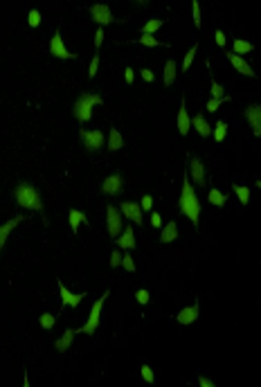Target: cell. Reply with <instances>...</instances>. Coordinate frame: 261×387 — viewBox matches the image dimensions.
Returning <instances> with one entry per match:
<instances>
[{"label":"cell","instance_id":"obj_12","mask_svg":"<svg viewBox=\"0 0 261 387\" xmlns=\"http://www.w3.org/2000/svg\"><path fill=\"white\" fill-rule=\"evenodd\" d=\"M115 245L117 248H122V250H128V252H133L135 250V230L128 225V228H122V232L115 237Z\"/></svg>","mask_w":261,"mask_h":387},{"label":"cell","instance_id":"obj_9","mask_svg":"<svg viewBox=\"0 0 261 387\" xmlns=\"http://www.w3.org/2000/svg\"><path fill=\"white\" fill-rule=\"evenodd\" d=\"M119 212H122L124 218H128L131 223H135V225H142V207H140V203L135 201H124L122 207H119Z\"/></svg>","mask_w":261,"mask_h":387},{"label":"cell","instance_id":"obj_33","mask_svg":"<svg viewBox=\"0 0 261 387\" xmlns=\"http://www.w3.org/2000/svg\"><path fill=\"white\" fill-rule=\"evenodd\" d=\"M126 272H135V261L133 257H131V252H126V255H122V264H119Z\"/></svg>","mask_w":261,"mask_h":387},{"label":"cell","instance_id":"obj_20","mask_svg":"<svg viewBox=\"0 0 261 387\" xmlns=\"http://www.w3.org/2000/svg\"><path fill=\"white\" fill-rule=\"evenodd\" d=\"M21 221H23L21 216H14L11 221H7V223H2V225H0V252H2V248H5V243H7V237H9V234L16 230V225Z\"/></svg>","mask_w":261,"mask_h":387},{"label":"cell","instance_id":"obj_37","mask_svg":"<svg viewBox=\"0 0 261 387\" xmlns=\"http://www.w3.org/2000/svg\"><path fill=\"white\" fill-rule=\"evenodd\" d=\"M212 97L214 99H223V97H228L225 95V88L221 84H216V81H212Z\"/></svg>","mask_w":261,"mask_h":387},{"label":"cell","instance_id":"obj_25","mask_svg":"<svg viewBox=\"0 0 261 387\" xmlns=\"http://www.w3.org/2000/svg\"><path fill=\"white\" fill-rule=\"evenodd\" d=\"M255 50V43H250V41H243V38H234L232 41V52L234 54H248V52H252Z\"/></svg>","mask_w":261,"mask_h":387},{"label":"cell","instance_id":"obj_13","mask_svg":"<svg viewBox=\"0 0 261 387\" xmlns=\"http://www.w3.org/2000/svg\"><path fill=\"white\" fill-rule=\"evenodd\" d=\"M245 119L250 124L255 138H261V106L259 104H252V106L245 108Z\"/></svg>","mask_w":261,"mask_h":387},{"label":"cell","instance_id":"obj_8","mask_svg":"<svg viewBox=\"0 0 261 387\" xmlns=\"http://www.w3.org/2000/svg\"><path fill=\"white\" fill-rule=\"evenodd\" d=\"M189 180H194V185H196V187H205V185H207L205 167H203L201 158H196V155H189Z\"/></svg>","mask_w":261,"mask_h":387},{"label":"cell","instance_id":"obj_41","mask_svg":"<svg viewBox=\"0 0 261 387\" xmlns=\"http://www.w3.org/2000/svg\"><path fill=\"white\" fill-rule=\"evenodd\" d=\"M97 70H99V57L95 54V57H92V61H90V68H88V77H90V79L97 74Z\"/></svg>","mask_w":261,"mask_h":387},{"label":"cell","instance_id":"obj_22","mask_svg":"<svg viewBox=\"0 0 261 387\" xmlns=\"http://www.w3.org/2000/svg\"><path fill=\"white\" fill-rule=\"evenodd\" d=\"M106 147H108V151H119V149L124 147V138H122V133H119L117 128H111L108 140H106Z\"/></svg>","mask_w":261,"mask_h":387},{"label":"cell","instance_id":"obj_10","mask_svg":"<svg viewBox=\"0 0 261 387\" xmlns=\"http://www.w3.org/2000/svg\"><path fill=\"white\" fill-rule=\"evenodd\" d=\"M50 54H54L57 59H75L77 54H72L63 43V36L61 32H54V36L50 38Z\"/></svg>","mask_w":261,"mask_h":387},{"label":"cell","instance_id":"obj_49","mask_svg":"<svg viewBox=\"0 0 261 387\" xmlns=\"http://www.w3.org/2000/svg\"><path fill=\"white\" fill-rule=\"evenodd\" d=\"M133 2H135V7H144L146 2H149V0H133Z\"/></svg>","mask_w":261,"mask_h":387},{"label":"cell","instance_id":"obj_31","mask_svg":"<svg viewBox=\"0 0 261 387\" xmlns=\"http://www.w3.org/2000/svg\"><path fill=\"white\" fill-rule=\"evenodd\" d=\"M194 59H196V45H194V48H189V50H187V54H185V61H182V72H187V70L192 68Z\"/></svg>","mask_w":261,"mask_h":387},{"label":"cell","instance_id":"obj_6","mask_svg":"<svg viewBox=\"0 0 261 387\" xmlns=\"http://www.w3.org/2000/svg\"><path fill=\"white\" fill-rule=\"evenodd\" d=\"M79 138H81V142L86 144L88 151H99V149L104 147V133L97 131V128H92V131L90 128H81Z\"/></svg>","mask_w":261,"mask_h":387},{"label":"cell","instance_id":"obj_3","mask_svg":"<svg viewBox=\"0 0 261 387\" xmlns=\"http://www.w3.org/2000/svg\"><path fill=\"white\" fill-rule=\"evenodd\" d=\"M99 104H104V97L101 95H97V92H81L79 99L72 106V115H75V119L79 124H86L92 117L95 106H99Z\"/></svg>","mask_w":261,"mask_h":387},{"label":"cell","instance_id":"obj_15","mask_svg":"<svg viewBox=\"0 0 261 387\" xmlns=\"http://www.w3.org/2000/svg\"><path fill=\"white\" fill-rule=\"evenodd\" d=\"M228 61L234 65V70L239 74H243V77H255V70H252V65L248 63L243 57H239V54H234V52H232V54L228 52Z\"/></svg>","mask_w":261,"mask_h":387},{"label":"cell","instance_id":"obj_30","mask_svg":"<svg viewBox=\"0 0 261 387\" xmlns=\"http://www.w3.org/2000/svg\"><path fill=\"white\" fill-rule=\"evenodd\" d=\"M140 45H144V48H160L162 43L155 36H151V34H142V36H140Z\"/></svg>","mask_w":261,"mask_h":387},{"label":"cell","instance_id":"obj_14","mask_svg":"<svg viewBox=\"0 0 261 387\" xmlns=\"http://www.w3.org/2000/svg\"><path fill=\"white\" fill-rule=\"evenodd\" d=\"M59 297H61V304H63V306L77 308L86 295H84V293H72V291H68V288L63 286V281H59Z\"/></svg>","mask_w":261,"mask_h":387},{"label":"cell","instance_id":"obj_46","mask_svg":"<svg viewBox=\"0 0 261 387\" xmlns=\"http://www.w3.org/2000/svg\"><path fill=\"white\" fill-rule=\"evenodd\" d=\"M151 225L153 228H162V216L158 212H151Z\"/></svg>","mask_w":261,"mask_h":387},{"label":"cell","instance_id":"obj_34","mask_svg":"<svg viewBox=\"0 0 261 387\" xmlns=\"http://www.w3.org/2000/svg\"><path fill=\"white\" fill-rule=\"evenodd\" d=\"M228 99H230V97H223V99H214V97H209V101L205 104V111H207V113H216L221 104H223V101H228Z\"/></svg>","mask_w":261,"mask_h":387},{"label":"cell","instance_id":"obj_24","mask_svg":"<svg viewBox=\"0 0 261 387\" xmlns=\"http://www.w3.org/2000/svg\"><path fill=\"white\" fill-rule=\"evenodd\" d=\"M176 72H178V65L174 59H169L165 63V74H162V81H165V86H171L174 81H176Z\"/></svg>","mask_w":261,"mask_h":387},{"label":"cell","instance_id":"obj_45","mask_svg":"<svg viewBox=\"0 0 261 387\" xmlns=\"http://www.w3.org/2000/svg\"><path fill=\"white\" fill-rule=\"evenodd\" d=\"M101 43H104V27H97V32H95V48H101Z\"/></svg>","mask_w":261,"mask_h":387},{"label":"cell","instance_id":"obj_40","mask_svg":"<svg viewBox=\"0 0 261 387\" xmlns=\"http://www.w3.org/2000/svg\"><path fill=\"white\" fill-rule=\"evenodd\" d=\"M27 23H29L32 27H38L41 25V14H38L36 9H32L29 14H27Z\"/></svg>","mask_w":261,"mask_h":387},{"label":"cell","instance_id":"obj_47","mask_svg":"<svg viewBox=\"0 0 261 387\" xmlns=\"http://www.w3.org/2000/svg\"><path fill=\"white\" fill-rule=\"evenodd\" d=\"M119 264H122V252H113V255H111V266H113V268H119Z\"/></svg>","mask_w":261,"mask_h":387},{"label":"cell","instance_id":"obj_39","mask_svg":"<svg viewBox=\"0 0 261 387\" xmlns=\"http://www.w3.org/2000/svg\"><path fill=\"white\" fill-rule=\"evenodd\" d=\"M140 207H142V212H149L151 207H153V196H149V194H144V196L140 198Z\"/></svg>","mask_w":261,"mask_h":387},{"label":"cell","instance_id":"obj_17","mask_svg":"<svg viewBox=\"0 0 261 387\" xmlns=\"http://www.w3.org/2000/svg\"><path fill=\"white\" fill-rule=\"evenodd\" d=\"M176 126H178V133H180V135H187V133H189V128H192V117H189V113H187L185 101H180V108H178Z\"/></svg>","mask_w":261,"mask_h":387},{"label":"cell","instance_id":"obj_4","mask_svg":"<svg viewBox=\"0 0 261 387\" xmlns=\"http://www.w3.org/2000/svg\"><path fill=\"white\" fill-rule=\"evenodd\" d=\"M108 293H104V297H99L95 304H92L90 313H88V320H86V324L79 329V333L84 335H92L97 331V327H99V320H101V306H104V299H106Z\"/></svg>","mask_w":261,"mask_h":387},{"label":"cell","instance_id":"obj_1","mask_svg":"<svg viewBox=\"0 0 261 387\" xmlns=\"http://www.w3.org/2000/svg\"><path fill=\"white\" fill-rule=\"evenodd\" d=\"M178 209H180L182 216H187L194 225H198L201 221V198L196 196V191H194V185L192 180L185 176V180H182V189H180V198H178Z\"/></svg>","mask_w":261,"mask_h":387},{"label":"cell","instance_id":"obj_11","mask_svg":"<svg viewBox=\"0 0 261 387\" xmlns=\"http://www.w3.org/2000/svg\"><path fill=\"white\" fill-rule=\"evenodd\" d=\"M90 18L99 27L111 25V23L115 21V18H113V11H111V7H108V5H92L90 7Z\"/></svg>","mask_w":261,"mask_h":387},{"label":"cell","instance_id":"obj_32","mask_svg":"<svg viewBox=\"0 0 261 387\" xmlns=\"http://www.w3.org/2000/svg\"><path fill=\"white\" fill-rule=\"evenodd\" d=\"M54 322H57V315H52V313H43L41 318H38V324H41L43 329H52Z\"/></svg>","mask_w":261,"mask_h":387},{"label":"cell","instance_id":"obj_28","mask_svg":"<svg viewBox=\"0 0 261 387\" xmlns=\"http://www.w3.org/2000/svg\"><path fill=\"white\" fill-rule=\"evenodd\" d=\"M162 25H165V21H162V18H151V21H146L142 25V34H155Z\"/></svg>","mask_w":261,"mask_h":387},{"label":"cell","instance_id":"obj_2","mask_svg":"<svg viewBox=\"0 0 261 387\" xmlns=\"http://www.w3.org/2000/svg\"><path fill=\"white\" fill-rule=\"evenodd\" d=\"M14 198L23 209H32V212H41L43 209V198L38 194V189L29 182H21L14 187Z\"/></svg>","mask_w":261,"mask_h":387},{"label":"cell","instance_id":"obj_7","mask_svg":"<svg viewBox=\"0 0 261 387\" xmlns=\"http://www.w3.org/2000/svg\"><path fill=\"white\" fill-rule=\"evenodd\" d=\"M99 191L106 196H119L124 191V178L119 174H111L108 178H104L99 185Z\"/></svg>","mask_w":261,"mask_h":387},{"label":"cell","instance_id":"obj_48","mask_svg":"<svg viewBox=\"0 0 261 387\" xmlns=\"http://www.w3.org/2000/svg\"><path fill=\"white\" fill-rule=\"evenodd\" d=\"M198 385H201V387H214V381H209V378L201 376V378H198Z\"/></svg>","mask_w":261,"mask_h":387},{"label":"cell","instance_id":"obj_16","mask_svg":"<svg viewBox=\"0 0 261 387\" xmlns=\"http://www.w3.org/2000/svg\"><path fill=\"white\" fill-rule=\"evenodd\" d=\"M198 315H201V306L196 302L194 306H185L182 311H178L176 320H178V324H194L198 320Z\"/></svg>","mask_w":261,"mask_h":387},{"label":"cell","instance_id":"obj_23","mask_svg":"<svg viewBox=\"0 0 261 387\" xmlns=\"http://www.w3.org/2000/svg\"><path fill=\"white\" fill-rule=\"evenodd\" d=\"M176 237H178V225H176V221H171V223H167L165 228H162L160 243H171V241H176Z\"/></svg>","mask_w":261,"mask_h":387},{"label":"cell","instance_id":"obj_38","mask_svg":"<svg viewBox=\"0 0 261 387\" xmlns=\"http://www.w3.org/2000/svg\"><path fill=\"white\" fill-rule=\"evenodd\" d=\"M135 299H138V304H149L151 295L146 288H140V291H135Z\"/></svg>","mask_w":261,"mask_h":387},{"label":"cell","instance_id":"obj_29","mask_svg":"<svg viewBox=\"0 0 261 387\" xmlns=\"http://www.w3.org/2000/svg\"><path fill=\"white\" fill-rule=\"evenodd\" d=\"M225 135H228V124L219 119V122L214 124V142H219V144H221V142L225 140Z\"/></svg>","mask_w":261,"mask_h":387},{"label":"cell","instance_id":"obj_36","mask_svg":"<svg viewBox=\"0 0 261 387\" xmlns=\"http://www.w3.org/2000/svg\"><path fill=\"white\" fill-rule=\"evenodd\" d=\"M192 14H194V27L201 30L203 21H201V7H198V0H194V2H192Z\"/></svg>","mask_w":261,"mask_h":387},{"label":"cell","instance_id":"obj_27","mask_svg":"<svg viewBox=\"0 0 261 387\" xmlns=\"http://www.w3.org/2000/svg\"><path fill=\"white\" fill-rule=\"evenodd\" d=\"M207 201H209V205H214V207H223L225 201H228V196H225V194H223L221 189L212 187V189L207 191Z\"/></svg>","mask_w":261,"mask_h":387},{"label":"cell","instance_id":"obj_26","mask_svg":"<svg viewBox=\"0 0 261 387\" xmlns=\"http://www.w3.org/2000/svg\"><path fill=\"white\" fill-rule=\"evenodd\" d=\"M232 189H234V194H236V198H239V203L241 205H250V196H252V191H250V187L248 185H232Z\"/></svg>","mask_w":261,"mask_h":387},{"label":"cell","instance_id":"obj_42","mask_svg":"<svg viewBox=\"0 0 261 387\" xmlns=\"http://www.w3.org/2000/svg\"><path fill=\"white\" fill-rule=\"evenodd\" d=\"M214 41H216V45H219V48H223L225 41H228V38H225V34H223V30H216V32H214Z\"/></svg>","mask_w":261,"mask_h":387},{"label":"cell","instance_id":"obj_43","mask_svg":"<svg viewBox=\"0 0 261 387\" xmlns=\"http://www.w3.org/2000/svg\"><path fill=\"white\" fill-rule=\"evenodd\" d=\"M140 77H142L146 84H151V81H155V74H153V70H140Z\"/></svg>","mask_w":261,"mask_h":387},{"label":"cell","instance_id":"obj_18","mask_svg":"<svg viewBox=\"0 0 261 387\" xmlns=\"http://www.w3.org/2000/svg\"><path fill=\"white\" fill-rule=\"evenodd\" d=\"M192 126L201 138H209L212 135V124L205 119V115H194L192 117Z\"/></svg>","mask_w":261,"mask_h":387},{"label":"cell","instance_id":"obj_5","mask_svg":"<svg viewBox=\"0 0 261 387\" xmlns=\"http://www.w3.org/2000/svg\"><path fill=\"white\" fill-rule=\"evenodd\" d=\"M122 228H124V216H122V212H119V207L108 205L106 207V230H108V234L115 239V237L122 232Z\"/></svg>","mask_w":261,"mask_h":387},{"label":"cell","instance_id":"obj_35","mask_svg":"<svg viewBox=\"0 0 261 387\" xmlns=\"http://www.w3.org/2000/svg\"><path fill=\"white\" fill-rule=\"evenodd\" d=\"M140 374H142V381L144 383H155V374L149 365H142L140 367Z\"/></svg>","mask_w":261,"mask_h":387},{"label":"cell","instance_id":"obj_21","mask_svg":"<svg viewBox=\"0 0 261 387\" xmlns=\"http://www.w3.org/2000/svg\"><path fill=\"white\" fill-rule=\"evenodd\" d=\"M68 223H70V230H72V234H77V230H79L81 223H86V225H88V218H86V214L81 212V209H68Z\"/></svg>","mask_w":261,"mask_h":387},{"label":"cell","instance_id":"obj_44","mask_svg":"<svg viewBox=\"0 0 261 387\" xmlns=\"http://www.w3.org/2000/svg\"><path fill=\"white\" fill-rule=\"evenodd\" d=\"M124 81H126L128 86L135 81V70L133 68H126V70H124Z\"/></svg>","mask_w":261,"mask_h":387},{"label":"cell","instance_id":"obj_19","mask_svg":"<svg viewBox=\"0 0 261 387\" xmlns=\"http://www.w3.org/2000/svg\"><path fill=\"white\" fill-rule=\"evenodd\" d=\"M75 335H77L75 329H65L63 335H61V338L54 342V349L59 351V354H65V351L72 347V342H75Z\"/></svg>","mask_w":261,"mask_h":387}]
</instances>
